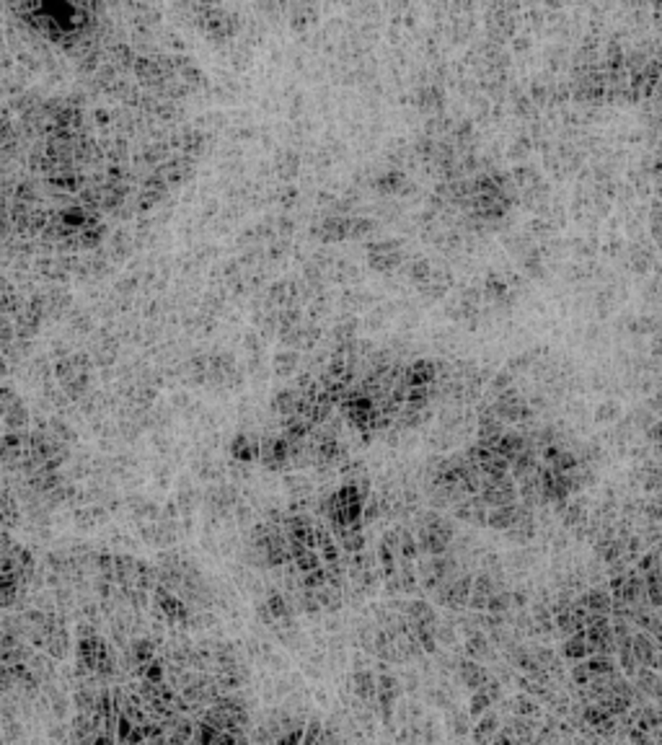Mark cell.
Returning a JSON list of instances; mask_svg holds the SVG:
<instances>
[{"mask_svg":"<svg viewBox=\"0 0 662 745\" xmlns=\"http://www.w3.org/2000/svg\"><path fill=\"white\" fill-rule=\"evenodd\" d=\"M324 724H321V719L316 717V714H311V719L306 722V738H303V743L308 745H314V743H321V735H324Z\"/></svg>","mask_w":662,"mask_h":745,"instance_id":"cell-41","label":"cell"},{"mask_svg":"<svg viewBox=\"0 0 662 745\" xmlns=\"http://www.w3.org/2000/svg\"><path fill=\"white\" fill-rule=\"evenodd\" d=\"M649 409H652V412H662V391L660 393H652V398H649Z\"/></svg>","mask_w":662,"mask_h":745,"instance_id":"cell-54","label":"cell"},{"mask_svg":"<svg viewBox=\"0 0 662 745\" xmlns=\"http://www.w3.org/2000/svg\"><path fill=\"white\" fill-rule=\"evenodd\" d=\"M525 448H530V443H528L525 435H520V433H505L502 438H499L497 443V453H502L505 458H510V461H515Z\"/></svg>","mask_w":662,"mask_h":745,"instance_id":"cell-15","label":"cell"},{"mask_svg":"<svg viewBox=\"0 0 662 745\" xmlns=\"http://www.w3.org/2000/svg\"><path fill=\"white\" fill-rule=\"evenodd\" d=\"M479 495L484 497V502L489 507H499V504H513L518 502V487H515V476L507 474V476H499V479H489L484 476V487Z\"/></svg>","mask_w":662,"mask_h":745,"instance_id":"cell-1","label":"cell"},{"mask_svg":"<svg viewBox=\"0 0 662 745\" xmlns=\"http://www.w3.org/2000/svg\"><path fill=\"white\" fill-rule=\"evenodd\" d=\"M437 639H440L442 645H453V642H456V626L437 624Z\"/></svg>","mask_w":662,"mask_h":745,"instance_id":"cell-47","label":"cell"},{"mask_svg":"<svg viewBox=\"0 0 662 745\" xmlns=\"http://www.w3.org/2000/svg\"><path fill=\"white\" fill-rule=\"evenodd\" d=\"M295 564H298L300 575H303V572H311V569L321 567V556L316 554V549H306V551H303L298 559H295Z\"/></svg>","mask_w":662,"mask_h":745,"instance_id":"cell-39","label":"cell"},{"mask_svg":"<svg viewBox=\"0 0 662 745\" xmlns=\"http://www.w3.org/2000/svg\"><path fill=\"white\" fill-rule=\"evenodd\" d=\"M417 541H420V551L427 554V556H437V554H448L450 541H445L440 533H434L429 525L420 523V531H417Z\"/></svg>","mask_w":662,"mask_h":745,"instance_id":"cell-8","label":"cell"},{"mask_svg":"<svg viewBox=\"0 0 662 745\" xmlns=\"http://www.w3.org/2000/svg\"><path fill=\"white\" fill-rule=\"evenodd\" d=\"M135 719H132V717H129V714H127V712H122V714H119V722H117V740H119V743H127V740H129V735H132V730H135Z\"/></svg>","mask_w":662,"mask_h":745,"instance_id":"cell-40","label":"cell"},{"mask_svg":"<svg viewBox=\"0 0 662 745\" xmlns=\"http://www.w3.org/2000/svg\"><path fill=\"white\" fill-rule=\"evenodd\" d=\"M647 435H649V440L655 443V445H662V419H660V422H655L652 427H649Z\"/></svg>","mask_w":662,"mask_h":745,"instance_id":"cell-52","label":"cell"},{"mask_svg":"<svg viewBox=\"0 0 662 745\" xmlns=\"http://www.w3.org/2000/svg\"><path fill=\"white\" fill-rule=\"evenodd\" d=\"M355 332H357V319H344L336 324V329L331 332L334 337V344L336 342H347V339H355Z\"/></svg>","mask_w":662,"mask_h":745,"instance_id":"cell-37","label":"cell"},{"mask_svg":"<svg viewBox=\"0 0 662 745\" xmlns=\"http://www.w3.org/2000/svg\"><path fill=\"white\" fill-rule=\"evenodd\" d=\"M471 712H458V709H448V727L456 738H466L471 730Z\"/></svg>","mask_w":662,"mask_h":745,"instance_id":"cell-29","label":"cell"},{"mask_svg":"<svg viewBox=\"0 0 662 745\" xmlns=\"http://www.w3.org/2000/svg\"><path fill=\"white\" fill-rule=\"evenodd\" d=\"M63 391L68 393V398H70V401H83V398L91 393V370H88V373H78V376H73L68 384H63Z\"/></svg>","mask_w":662,"mask_h":745,"instance_id":"cell-19","label":"cell"},{"mask_svg":"<svg viewBox=\"0 0 662 745\" xmlns=\"http://www.w3.org/2000/svg\"><path fill=\"white\" fill-rule=\"evenodd\" d=\"M562 518H564V525L567 528H580V525L587 523V507H584L582 500H575V502H570L567 507H564L562 512Z\"/></svg>","mask_w":662,"mask_h":745,"instance_id":"cell-22","label":"cell"},{"mask_svg":"<svg viewBox=\"0 0 662 745\" xmlns=\"http://www.w3.org/2000/svg\"><path fill=\"white\" fill-rule=\"evenodd\" d=\"M230 455H233L235 461H243V463L259 461V455H262V440L251 433H238L233 438V443H230Z\"/></svg>","mask_w":662,"mask_h":745,"instance_id":"cell-6","label":"cell"},{"mask_svg":"<svg viewBox=\"0 0 662 745\" xmlns=\"http://www.w3.org/2000/svg\"><path fill=\"white\" fill-rule=\"evenodd\" d=\"M499 730V717H497V712H484L481 717H479V722L474 724V730H471V738L476 740V743H489L494 735H497Z\"/></svg>","mask_w":662,"mask_h":745,"instance_id":"cell-14","label":"cell"},{"mask_svg":"<svg viewBox=\"0 0 662 745\" xmlns=\"http://www.w3.org/2000/svg\"><path fill=\"white\" fill-rule=\"evenodd\" d=\"M300 582H303L306 588L319 590L321 585H326V582H329V575H326V569H324V567H316V569H311V572H303Z\"/></svg>","mask_w":662,"mask_h":745,"instance_id":"cell-38","label":"cell"},{"mask_svg":"<svg viewBox=\"0 0 662 745\" xmlns=\"http://www.w3.org/2000/svg\"><path fill=\"white\" fill-rule=\"evenodd\" d=\"M352 691L365 707H370L378 714V675L370 667H355L352 673Z\"/></svg>","mask_w":662,"mask_h":745,"instance_id":"cell-3","label":"cell"},{"mask_svg":"<svg viewBox=\"0 0 662 745\" xmlns=\"http://www.w3.org/2000/svg\"><path fill=\"white\" fill-rule=\"evenodd\" d=\"M243 347H246V352H249V357L254 355H262V347H264V337L259 332H249L246 337H243Z\"/></svg>","mask_w":662,"mask_h":745,"instance_id":"cell-45","label":"cell"},{"mask_svg":"<svg viewBox=\"0 0 662 745\" xmlns=\"http://www.w3.org/2000/svg\"><path fill=\"white\" fill-rule=\"evenodd\" d=\"M538 469H541V463H538V448H525V450H523V453L513 461L510 474L515 476V482H523L525 476L538 474Z\"/></svg>","mask_w":662,"mask_h":745,"instance_id":"cell-9","label":"cell"},{"mask_svg":"<svg viewBox=\"0 0 662 745\" xmlns=\"http://www.w3.org/2000/svg\"><path fill=\"white\" fill-rule=\"evenodd\" d=\"M285 490L290 492V497H311V482L306 476H285Z\"/></svg>","mask_w":662,"mask_h":745,"instance_id":"cell-34","label":"cell"},{"mask_svg":"<svg viewBox=\"0 0 662 745\" xmlns=\"http://www.w3.org/2000/svg\"><path fill=\"white\" fill-rule=\"evenodd\" d=\"M513 712H515V714H520V717H541V707H538V699H535V696H530V694H525V691H523V694H520L518 696V699H515V702H513Z\"/></svg>","mask_w":662,"mask_h":745,"instance_id":"cell-25","label":"cell"},{"mask_svg":"<svg viewBox=\"0 0 662 745\" xmlns=\"http://www.w3.org/2000/svg\"><path fill=\"white\" fill-rule=\"evenodd\" d=\"M16 401H18V396L14 393V389L3 386V389H0V412H6L8 406H14Z\"/></svg>","mask_w":662,"mask_h":745,"instance_id":"cell-48","label":"cell"},{"mask_svg":"<svg viewBox=\"0 0 662 745\" xmlns=\"http://www.w3.org/2000/svg\"><path fill=\"white\" fill-rule=\"evenodd\" d=\"M432 398H434L432 386H412V389H409V396H406V406H412V409H427Z\"/></svg>","mask_w":662,"mask_h":745,"instance_id":"cell-27","label":"cell"},{"mask_svg":"<svg viewBox=\"0 0 662 745\" xmlns=\"http://www.w3.org/2000/svg\"><path fill=\"white\" fill-rule=\"evenodd\" d=\"M562 655L564 660H572V662L587 660V657H590V645H587L584 632H577L572 634V637H567V642L562 645Z\"/></svg>","mask_w":662,"mask_h":745,"instance_id":"cell-11","label":"cell"},{"mask_svg":"<svg viewBox=\"0 0 662 745\" xmlns=\"http://www.w3.org/2000/svg\"><path fill=\"white\" fill-rule=\"evenodd\" d=\"M491 704H494V699H491V694L486 689H476V691H471V702H469V712H471V717H481L484 712L491 709Z\"/></svg>","mask_w":662,"mask_h":745,"instance_id":"cell-28","label":"cell"},{"mask_svg":"<svg viewBox=\"0 0 662 745\" xmlns=\"http://www.w3.org/2000/svg\"><path fill=\"white\" fill-rule=\"evenodd\" d=\"M641 730H660L662 727V709L657 707H641L639 722H636Z\"/></svg>","mask_w":662,"mask_h":745,"instance_id":"cell-32","label":"cell"},{"mask_svg":"<svg viewBox=\"0 0 662 745\" xmlns=\"http://www.w3.org/2000/svg\"><path fill=\"white\" fill-rule=\"evenodd\" d=\"M406 381L409 386H432L437 384V362L420 357L406 368Z\"/></svg>","mask_w":662,"mask_h":745,"instance_id":"cell-7","label":"cell"},{"mask_svg":"<svg viewBox=\"0 0 662 745\" xmlns=\"http://www.w3.org/2000/svg\"><path fill=\"white\" fill-rule=\"evenodd\" d=\"M636 479H639L641 487H644L647 492H660L662 490V469H660V466H652V463L641 466V469L636 471Z\"/></svg>","mask_w":662,"mask_h":745,"instance_id":"cell-24","label":"cell"},{"mask_svg":"<svg viewBox=\"0 0 662 745\" xmlns=\"http://www.w3.org/2000/svg\"><path fill=\"white\" fill-rule=\"evenodd\" d=\"M510 608H513V593L497 590V593L489 598V608L486 611H491V613H507Z\"/></svg>","mask_w":662,"mask_h":745,"instance_id":"cell-36","label":"cell"},{"mask_svg":"<svg viewBox=\"0 0 662 745\" xmlns=\"http://www.w3.org/2000/svg\"><path fill=\"white\" fill-rule=\"evenodd\" d=\"M300 391L298 389H279L272 398V412H277L279 417H290L298 412Z\"/></svg>","mask_w":662,"mask_h":745,"instance_id":"cell-12","label":"cell"},{"mask_svg":"<svg viewBox=\"0 0 662 745\" xmlns=\"http://www.w3.org/2000/svg\"><path fill=\"white\" fill-rule=\"evenodd\" d=\"M0 518H3V528L6 531H11V528H16V525L21 523V507L16 504V497L11 495V490H3V512H0Z\"/></svg>","mask_w":662,"mask_h":745,"instance_id":"cell-21","label":"cell"},{"mask_svg":"<svg viewBox=\"0 0 662 745\" xmlns=\"http://www.w3.org/2000/svg\"><path fill=\"white\" fill-rule=\"evenodd\" d=\"M525 603H528V593H525V590H515V593H513V606L523 608Z\"/></svg>","mask_w":662,"mask_h":745,"instance_id":"cell-53","label":"cell"},{"mask_svg":"<svg viewBox=\"0 0 662 745\" xmlns=\"http://www.w3.org/2000/svg\"><path fill=\"white\" fill-rule=\"evenodd\" d=\"M580 603L590 611V613H608V616L613 613V596L603 588H592L587 590V593H582V596H580Z\"/></svg>","mask_w":662,"mask_h":745,"instance_id":"cell-10","label":"cell"},{"mask_svg":"<svg viewBox=\"0 0 662 745\" xmlns=\"http://www.w3.org/2000/svg\"><path fill=\"white\" fill-rule=\"evenodd\" d=\"M587 667L592 670V675H608L616 670V662H613L611 655H590V657H587Z\"/></svg>","mask_w":662,"mask_h":745,"instance_id":"cell-33","label":"cell"},{"mask_svg":"<svg viewBox=\"0 0 662 745\" xmlns=\"http://www.w3.org/2000/svg\"><path fill=\"white\" fill-rule=\"evenodd\" d=\"M619 414H621V409H619V404H616V401H605V404L598 406L595 419H598V422H616V419H619Z\"/></svg>","mask_w":662,"mask_h":745,"instance_id":"cell-44","label":"cell"},{"mask_svg":"<svg viewBox=\"0 0 662 745\" xmlns=\"http://www.w3.org/2000/svg\"><path fill=\"white\" fill-rule=\"evenodd\" d=\"M31 422L29 412H26V406L21 404V398L16 401L14 406H8L6 412H3V425H6V430H16V433H21V430H26Z\"/></svg>","mask_w":662,"mask_h":745,"instance_id":"cell-18","label":"cell"},{"mask_svg":"<svg viewBox=\"0 0 662 745\" xmlns=\"http://www.w3.org/2000/svg\"><path fill=\"white\" fill-rule=\"evenodd\" d=\"M321 339V329L316 327L314 321H308L306 327H303V339H300V352H314L316 344H319Z\"/></svg>","mask_w":662,"mask_h":745,"instance_id":"cell-35","label":"cell"},{"mask_svg":"<svg viewBox=\"0 0 662 745\" xmlns=\"http://www.w3.org/2000/svg\"><path fill=\"white\" fill-rule=\"evenodd\" d=\"M507 389H513V373L502 370V373H497V376L491 378V391L499 393V391H507Z\"/></svg>","mask_w":662,"mask_h":745,"instance_id":"cell-46","label":"cell"},{"mask_svg":"<svg viewBox=\"0 0 662 745\" xmlns=\"http://www.w3.org/2000/svg\"><path fill=\"white\" fill-rule=\"evenodd\" d=\"M47 652L55 657V660H65V655L70 652V634L65 629V624L55 626L50 632V642H47Z\"/></svg>","mask_w":662,"mask_h":745,"instance_id":"cell-16","label":"cell"},{"mask_svg":"<svg viewBox=\"0 0 662 745\" xmlns=\"http://www.w3.org/2000/svg\"><path fill=\"white\" fill-rule=\"evenodd\" d=\"M518 520V502L513 504H499L489 510V528L494 531H510Z\"/></svg>","mask_w":662,"mask_h":745,"instance_id":"cell-13","label":"cell"},{"mask_svg":"<svg viewBox=\"0 0 662 745\" xmlns=\"http://www.w3.org/2000/svg\"><path fill=\"white\" fill-rule=\"evenodd\" d=\"M396 556H399V554L393 551L385 541L378 544V559H380V567H383V577L399 575V561H396Z\"/></svg>","mask_w":662,"mask_h":745,"instance_id":"cell-26","label":"cell"},{"mask_svg":"<svg viewBox=\"0 0 662 745\" xmlns=\"http://www.w3.org/2000/svg\"><path fill=\"white\" fill-rule=\"evenodd\" d=\"M489 510L491 507L484 502V497L481 495H469V497H463L458 504H453L456 518L466 520V523H471V525H489Z\"/></svg>","mask_w":662,"mask_h":745,"instance_id":"cell-4","label":"cell"},{"mask_svg":"<svg viewBox=\"0 0 662 745\" xmlns=\"http://www.w3.org/2000/svg\"><path fill=\"white\" fill-rule=\"evenodd\" d=\"M417 556H420V541L414 539V533L409 531V528H404V525H401V554H399V559L414 561Z\"/></svg>","mask_w":662,"mask_h":745,"instance_id":"cell-30","label":"cell"},{"mask_svg":"<svg viewBox=\"0 0 662 745\" xmlns=\"http://www.w3.org/2000/svg\"><path fill=\"white\" fill-rule=\"evenodd\" d=\"M235 518H238V523L241 525H246V523H251V518H254V510H251L249 504L241 500V502L235 504Z\"/></svg>","mask_w":662,"mask_h":745,"instance_id":"cell-49","label":"cell"},{"mask_svg":"<svg viewBox=\"0 0 662 745\" xmlns=\"http://www.w3.org/2000/svg\"><path fill=\"white\" fill-rule=\"evenodd\" d=\"M466 655H469V657H474V660H484V657H489V655H491L489 639H486L481 632L469 634V639H466Z\"/></svg>","mask_w":662,"mask_h":745,"instance_id":"cell-23","label":"cell"},{"mask_svg":"<svg viewBox=\"0 0 662 745\" xmlns=\"http://www.w3.org/2000/svg\"><path fill=\"white\" fill-rule=\"evenodd\" d=\"M300 365V349H282V352H277L274 355V362H272V368H274V373L277 376H292L295 370H298Z\"/></svg>","mask_w":662,"mask_h":745,"instance_id":"cell-20","label":"cell"},{"mask_svg":"<svg viewBox=\"0 0 662 745\" xmlns=\"http://www.w3.org/2000/svg\"><path fill=\"white\" fill-rule=\"evenodd\" d=\"M458 675H461V681L463 686L469 691H476V689H484L486 683H489V670H486L484 665L479 660H474V657H461V662H458Z\"/></svg>","mask_w":662,"mask_h":745,"instance_id":"cell-5","label":"cell"},{"mask_svg":"<svg viewBox=\"0 0 662 745\" xmlns=\"http://www.w3.org/2000/svg\"><path fill=\"white\" fill-rule=\"evenodd\" d=\"M264 469L269 471H287L290 469V443L282 435H267L262 438V455H259Z\"/></svg>","mask_w":662,"mask_h":745,"instance_id":"cell-2","label":"cell"},{"mask_svg":"<svg viewBox=\"0 0 662 745\" xmlns=\"http://www.w3.org/2000/svg\"><path fill=\"white\" fill-rule=\"evenodd\" d=\"M580 466H582V463H580V455L570 453V450H562V455H559L554 463L556 471H575L580 469Z\"/></svg>","mask_w":662,"mask_h":745,"instance_id":"cell-43","label":"cell"},{"mask_svg":"<svg viewBox=\"0 0 662 745\" xmlns=\"http://www.w3.org/2000/svg\"><path fill=\"white\" fill-rule=\"evenodd\" d=\"M50 433L55 435V438H60L63 443H68V445H73V443L78 440V435H75V430H73L65 419L60 417H52L50 419Z\"/></svg>","mask_w":662,"mask_h":745,"instance_id":"cell-31","label":"cell"},{"mask_svg":"<svg viewBox=\"0 0 662 745\" xmlns=\"http://www.w3.org/2000/svg\"><path fill=\"white\" fill-rule=\"evenodd\" d=\"M267 606H269V611L274 613V618L277 621H285V618H292V606L290 601H287V593H282V590L277 588H269L267 590Z\"/></svg>","mask_w":662,"mask_h":745,"instance_id":"cell-17","label":"cell"},{"mask_svg":"<svg viewBox=\"0 0 662 745\" xmlns=\"http://www.w3.org/2000/svg\"><path fill=\"white\" fill-rule=\"evenodd\" d=\"M73 329L78 334H88L91 332V319L88 316H73Z\"/></svg>","mask_w":662,"mask_h":745,"instance_id":"cell-51","label":"cell"},{"mask_svg":"<svg viewBox=\"0 0 662 745\" xmlns=\"http://www.w3.org/2000/svg\"><path fill=\"white\" fill-rule=\"evenodd\" d=\"M352 662H355V667H368V657H365V655H360V652L352 657Z\"/></svg>","mask_w":662,"mask_h":745,"instance_id":"cell-56","label":"cell"},{"mask_svg":"<svg viewBox=\"0 0 662 745\" xmlns=\"http://www.w3.org/2000/svg\"><path fill=\"white\" fill-rule=\"evenodd\" d=\"M652 352H655V355H662V332L652 334Z\"/></svg>","mask_w":662,"mask_h":745,"instance_id":"cell-55","label":"cell"},{"mask_svg":"<svg viewBox=\"0 0 662 745\" xmlns=\"http://www.w3.org/2000/svg\"><path fill=\"white\" fill-rule=\"evenodd\" d=\"M592 678H595V675H592V670L587 667V662H580V665L572 667V683H577L580 689H584V686H590Z\"/></svg>","mask_w":662,"mask_h":745,"instance_id":"cell-42","label":"cell"},{"mask_svg":"<svg viewBox=\"0 0 662 745\" xmlns=\"http://www.w3.org/2000/svg\"><path fill=\"white\" fill-rule=\"evenodd\" d=\"M429 277V264L427 262H417L412 267V280H417V282H425Z\"/></svg>","mask_w":662,"mask_h":745,"instance_id":"cell-50","label":"cell"}]
</instances>
